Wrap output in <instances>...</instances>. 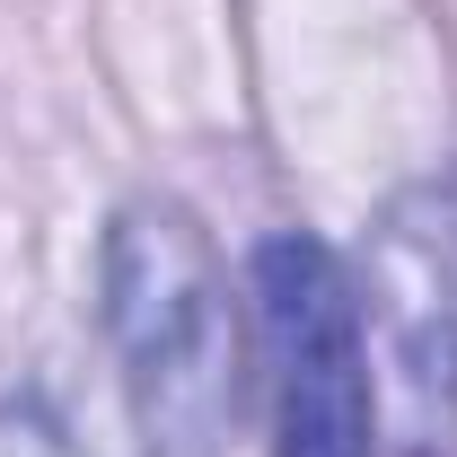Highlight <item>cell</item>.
<instances>
[{"instance_id":"1","label":"cell","mask_w":457,"mask_h":457,"mask_svg":"<svg viewBox=\"0 0 457 457\" xmlns=\"http://www.w3.org/2000/svg\"><path fill=\"white\" fill-rule=\"evenodd\" d=\"M106 335L141 457H228L237 422V326L228 282L185 203L141 194L106 228Z\"/></svg>"},{"instance_id":"2","label":"cell","mask_w":457,"mask_h":457,"mask_svg":"<svg viewBox=\"0 0 457 457\" xmlns=\"http://www.w3.org/2000/svg\"><path fill=\"white\" fill-rule=\"evenodd\" d=\"M255 317L273 361V457H370V335L335 246L308 228L264 237Z\"/></svg>"},{"instance_id":"3","label":"cell","mask_w":457,"mask_h":457,"mask_svg":"<svg viewBox=\"0 0 457 457\" xmlns=\"http://www.w3.org/2000/svg\"><path fill=\"white\" fill-rule=\"evenodd\" d=\"M370 326L396 457H457V168L404 185L370 228Z\"/></svg>"},{"instance_id":"4","label":"cell","mask_w":457,"mask_h":457,"mask_svg":"<svg viewBox=\"0 0 457 457\" xmlns=\"http://www.w3.org/2000/svg\"><path fill=\"white\" fill-rule=\"evenodd\" d=\"M0 457H79V440L54 422V404L9 396V404H0Z\"/></svg>"}]
</instances>
